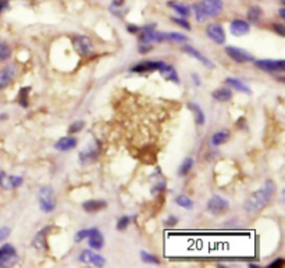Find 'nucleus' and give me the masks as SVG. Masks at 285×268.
<instances>
[{
	"label": "nucleus",
	"instance_id": "14",
	"mask_svg": "<svg viewBox=\"0 0 285 268\" xmlns=\"http://www.w3.org/2000/svg\"><path fill=\"white\" fill-rule=\"evenodd\" d=\"M16 74H17V67L14 64H10L0 71V90L10 85L16 77Z\"/></svg>",
	"mask_w": 285,
	"mask_h": 268
},
{
	"label": "nucleus",
	"instance_id": "16",
	"mask_svg": "<svg viewBox=\"0 0 285 268\" xmlns=\"http://www.w3.org/2000/svg\"><path fill=\"white\" fill-rule=\"evenodd\" d=\"M182 52H185V53H188L189 56H192L194 58L199 60V61H200L205 67L214 68V63H213V61H210L206 56H203L199 50H196L195 48H192L191 45H184V46H182Z\"/></svg>",
	"mask_w": 285,
	"mask_h": 268
},
{
	"label": "nucleus",
	"instance_id": "44",
	"mask_svg": "<svg viewBox=\"0 0 285 268\" xmlns=\"http://www.w3.org/2000/svg\"><path fill=\"white\" fill-rule=\"evenodd\" d=\"M9 235H10V228H7V227L0 228V242H3Z\"/></svg>",
	"mask_w": 285,
	"mask_h": 268
},
{
	"label": "nucleus",
	"instance_id": "54",
	"mask_svg": "<svg viewBox=\"0 0 285 268\" xmlns=\"http://www.w3.org/2000/svg\"><path fill=\"white\" fill-rule=\"evenodd\" d=\"M217 267H220V268H226L227 266H224V264H218V266H217Z\"/></svg>",
	"mask_w": 285,
	"mask_h": 268
},
{
	"label": "nucleus",
	"instance_id": "21",
	"mask_svg": "<svg viewBox=\"0 0 285 268\" xmlns=\"http://www.w3.org/2000/svg\"><path fill=\"white\" fill-rule=\"evenodd\" d=\"M212 97H213L216 102L226 103V102H230V100H231L232 92H231L228 88H218V89H214V90L212 92Z\"/></svg>",
	"mask_w": 285,
	"mask_h": 268
},
{
	"label": "nucleus",
	"instance_id": "24",
	"mask_svg": "<svg viewBox=\"0 0 285 268\" xmlns=\"http://www.w3.org/2000/svg\"><path fill=\"white\" fill-rule=\"evenodd\" d=\"M226 84L227 85H230L231 88L236 89V90H239V92H244V93H246V95H250V93H252L250 88L248 87L246 84H244L241 79H238V78H232V77L226 78Z\"/></svg>",
	"mask_w": 285,
	"mask_h": 268
},
{
	"label": "nucleus",
	"instance_id": "37",
	"mask_svg": "<svg viewBox=\"0 0 285 268\" xmlns=\"http://www.w3.org/2000/svg\"><path fill=\"white\" fill-rule=\"evenodd\" d=\"M84 126H85V123H84V121H75V123H72V124L69 126V134H78V132H81V131L84 129Z\"/></svg>",
	"mask_w": 285,
	"mask_h": 268
},
{
	"label": "nucleus",
	"instance_id": "48",
	"mask_svg": "<svg viewBox=\"0 0 285 268\" xmlns=\"http://www.w3.org/2000/svg\"><path fill=\"white\" fill-rule=\"evenodd\" d=\"M191 77H192V81H194V84H195L196 87H199V85H200V79H199V75L194 72V74H192Z\"/></svg>",
	"mask_w": 285,
	"mask_h": 268
},
{
	"label": "nucleus",
	"instance_id": "52",
	"mask_svg": "<svg viewBox=\"0 0 285 268\" xmlns=\"http://www.w3.org/2000/svg\"><path fill=\"white\" fill-rule=\"evenodd\" d=\"M249 267H250V268H259L260 266H259V264H252V263H250V264H249Z\"/></svg>",
	"mask_w": 285,
	"mask_h": 268
},
{
	"label": "nucleus",
	"instance_id": "36",
	"mask_svg": "<svg viewBox=\"0 0 285 268\" xmlns=\"http://www.w3.org/2000/svg\"><path fill=\"white\" fill-rule=\"evenodd\" d=\"M98 228H88V230H81L75 233V242H82L84 239H88L89 236Z\"/></svg>",
	"mask_w": 285,
	"mask_h": 268
},
{
	"label": "nucleus",
	"instance_id": "55",
	"mask_svg": "<svg viewBox=\"0 0 285 268\" xmlns=\"http://www.w3.org/2000/svg\"><path fill=\"white\" fill-rule=\"evenodd\" d=\"M280 1H281V3H283V4H284V3H285V0H280Z\"/></svg>",
	"mask_w": 285,
	"mask_h": 268
},
{
	"label": "nucleus",
	"instance_id": "38",
	"mask_svg": "<svg viewBox=\"0 0 285 268\" xmlns=\"http://www.w3.org/2000/svg\"><path fill=\"white\" fill-rule=\"evenodd\" d=\"M129 222H131V218H129L128 215H123V217L117 221L116 228H117L118 231H125L128 228V225H129Z\"/></svg>",
	"mask_w": 285,
	"mask_h": 268
},
{
	"label": "nucleus",
	"instance_id": "42",
	"mask_svg": "<svg viewBox=\"0 0 285 268\" xmlns=\"http://www.w3.org/2000/svg\"><path fill=\"white\" fill-rule=\"evenodd\" d=\"M273 29H274L275 34H278L280 36H285L284 24H281V22H274V24H273Z\"/></svg>",
	"mask_w": 285,
	"mask_h": 268
},
{
	"label": "nucleus",
	"instance_id": "45",
	"mask_svg": "<svg viewBox=\"0 0 285 268\" xmlns=\"http://www.w3.org/2000/svg\"><path fill=\"white\" fill-rule=\"evenodd\" d=\"M178 222L177 217H174V215H170L167 220L164 221V224H166V227H176Z\"/></svg>",
	"mask_w": 285,
	"mask_h": 268
},
{
	"label": "nucleus",
	"instance_id": "35",
	"mask_svg": "<svg viewBox=\"0 0 285 268\" xmlns=\"http://www.w3.org/2000/svg\"><path fill=\"white\" fill-rule=\"evenodd\" d=\"M10 56H11L10 46H9L6 42L0 40V60H1V61H6L7 58H10Z\"/></svg>",
	"mask_w": 285,
	"mask_h": 268
},
{
	"label": "nucleus",
	"instance_id": "8",
	"mask_svg": "<svg viewBox=\"0 0 285 268\" xmlns=\"http://www.w3.org/2000/svg\"><path fill=\"white\" fill-rule=\"evenodd\" d=\"M207 38L212 39L216 45H224L226 43V31L223 28L221 24L212 22L209 24L206 28Z\"/></svg>",
	"mask_w": 285,
	"mask_h": 268
},
{
	"label": "nucleus",
	"instance_id": "23",
	"mask_svg": "<svg viewBox=\"0 0 285 268\" xmlns=\"http://www.w3.org/2000/svg\"><path fill=\"white\" fill-rule=\"evenodd\" d=\"M88 245L90 246V249L95 250H100L103 248V245H105V238H103V235H102L100 231L96 230L90 236H89Z\"/></svg>",
	"mask_w": 285,
	"mask_h": 268
},
{
	"label": "nucleus",
	"instance_id": "30",
	"mask_svg": "<svg viewBox=\"0 0 285 268\" xmlns=\"http://www.w3.org/2000/svg\"><path fill=\"white\" fill-rule=\"evenodd\" d=\"M192 167H194V159L192 157H187L181 165H179V168H178V175L179 177H185L188 175V173L192 170Z\"/></svg>",
	"mask_w": 285,
	"mask_h": 268
},
{
	"label": "nucleus",
	"instance_id": "33",
	"mask_svg": "<svg viewBox=\"0 0 285 268\" xmlns=\"http://www.w3.org/2000/svg\"><path fill=\"white\" fill-rule=\"evenodd\" d=\"M141 259H142V261L145 264H153V266H159L160 264V260L155 254H150V253L145 251V250L141 251Z\"/></svg>",
	"mask_w": 285,
	"mask_h": 268
},
{
	"label": "nucleus",
	"instance_id": "11",
	"mask_svg": "<svg viewBox=\"0 0 285 268\" xmlns=\"http://www.w3.org/2000/svg\"><path fill=\"white\" fill-rule=\"evenodd\" d=\"M164 64H166L164 61H142V63H138L137 66L131 68V72H134V74L155 72V71H160Z\"/></svg>",
	"mask_w": 285,
	"mask_h": 268
},
{
	"label": "nucleus",
	"instance_id": "51",
	"mask_svg": "<svg viewBox=\"0 0 285 268\" xmlns=\"http://www.w3.org/2000/svg\"><path fill=\"white\" fill-rule=\"evenodd\" d=\"M278 14H280V18L281 19L285 18V9L284 7H281V9L278 10Z\"/></svg>",
	"mask_w": 285,
	"mask_h": 268
},
{
	"label": "nucleus",
	"instance_id": "32",
	"mask_svg": "<svg viewBox=\"0 0 285 268\" xmlns=\"http://www.w3.org/2000/svg\"><path fill=\"white\" fill-rule=\"evenodd\" d=\"M176 203H177L179 207L185 209V210H192L194 209V201L191 200L188 196L185 195H179L176 197Z\"/></svg>",
	"mask_w": 285,
	"mask_h": 268
},
{
	"label": "nucleus",
	"instance_id": "17",
	"mask_svg": "<svg viewBox=\"0 0 285 268\" xmlns=\"http://www.w3.org/2000/svg\"><path fill=\"white\" fill-rule=\"evenodd\" d=\"M107 207V203L105 200H100V199H90L82 203V209L87 211V213H98V211L103 210Z\"/></svg>",
	"mask_w": 285,
	"mask_h": 268
},
{
	"label": "nucleus",
	"instance_id": "43",
	"mask_svg": "<svg viewBox=\"0 0 285 268\" xmlns=\"http://www.w3.org/2000/svg\"><path fill=\"white\" fill-rule=\"evenodd\" d=\"M284 266V259H275L273 263H270L267 267L268 268H281Z\"/></svg>",
	"mask_w": 285,
	"mask_h": 268
},
{
	"label": "nucleus",
	"instance_id": "12",
	"mask_svg": "<svg viewBox=\"0 0 285 268\" xmlns=\"http://www.w3.org/2000/svg\"><path fill=\"white\" fill-rule=\"evenodd\" d=\"M99 152H100V146H99V142L95 141V143L88 144V146L79 153V161H81V164L93 163V161L98 159Z\"/></svg>",
	"mask_w": 285,
	"mask_h": 268
},
{
	"label": "nucleus",
	"instance_id": "18",
	"mask_svg": "<svg viewBox=\"0 0 285 268\" xmlns=\"http://www.w3.org/2000/svg\"><path fill=\"white\" fill-rule=\"evenodd\" d=\"M53 230L52 227H45L43 230H40L35 239H34V246L38 250H45L48 249V242H46V236H48V232Z\"/></svg>",
	"mask_w": 285,
	"mask_h": 268
},
{
	"label": "nucleus",
	"instance_id": "10",
	"mask_svg": "<svg viewBox=\"0 0 285 268\" xmlns=\"http://www.w3.org/2000/svg\"><path fill=\"white\" fill-rule=\"evenodd\" d=\"M79 261L85 263V264H92L95 267H105L106 266V259L103 256H100L98 253L92 251V250H82L79 254Z\"/></svg>",
	"mask_w": 285,
	"mask_h": 268
},
{
	"label": "nucleus",
	"instance_id": "25",
	"mask_svg": "<svg viewBox=\"0 0 285 268\" xmlns=\"http://www.w3.org/2000/svg\"><path fill=\"white\" fill-rule=\"evenodd\" d=\"M188 108H189V110H192V113H194V115H195V123H196L197 125L205 124V121H206V117H205L203 110L200 108V106L196 105V103H192V102H189V103H188Z\"/></svg>",
	"mask_w": 285,
	"mask_h": 268
},
{
	"label": "nucleus",
	"instance_id": "49",
	"mask_svg": "<svg viewBox=\"0 0 285 268\" xmlns=\"http://www.w3.org/2000/svg\"><path fill=\"white\" fill-rule=\"evenodd\" d=\"M4 181H6V173L4 171H0V186L1 188L4 186Z\"/></svg>",
	"mask_w": 285,
	"mask_h": 268
},
{
	"label": "nucleus",
	"instance_id": "13",
	"mask_svg": "<svg viewBox=\"0 0 285 268\" xmlns=\"http://www.w3.org/2000/svg\"><path fill=\"white\" fill-rule=\"evenodd\" d=\"M230 31L234 36H244L250 32V24L245 19L235 18L230 24Z\"/></svg>",
	"mask_w": 285,
	"mask_h": 268
},
{
	"label": "nucleus",
	"instance_id": "27",
	"mask_svg": "<svg viewBox=\"0 0 285 268\" xmlns=\"http://www.w3.org/2000/svg\"><path fill=\"white\" fill-rule=\"evenodd\" d=\"M262 14H263V11L262 9L259 7V6H252V7H249L248 9V14H246V17H248V22L249 24H257L260 18H262Z\"/></svg>",
	"mask_w": 285,
	"mask_h": 268
},
{
	"label": "nucleus",
	"instance_id": "50",
	"mask_svg": "<svg viewBox=\"0 0 285 268\" xmlns=\"http://www.w3.org/2000/svg\"><path fill=\"white\" fill-rule=\"evenodd\" d=\"M244 124H245V118H244V117H239L238 121H236V125H238V126H242Z\"/></svg>",
	"mask_w": 285,
	"mask_h": 268
},
{
	"label": "nucleus",
	"instance_id": "9",
	"mask_svg": "<svg viewBox=\"0 0 285 268\" xmlns=\"http://www.w3.org/2000/svg\"><path fill=\"white\" fill-rule=\"evenodd\" d=\"M230 209V201L226 200L224 197L218 196V195H214L210 197V200L207 201V210L210 211L212 214H223L226 213L227 210Z\"/></svg>",
	"mask_w": 285,
	"mask_h": 268
},
{
	"label": "nucleus",
	"instance_id": "26",
	"mask_svg": "<svg viewBox=\"0 0 285 268\" xmlns=\"http://www.w3.org/2000/svg\"><path fill=\"white\" fill-rule=\"evenodd\" d=\"M228 139H230V131L223 129V131H217L216 134H213L212 139H210V143L212 146H220V144L226 143Z\"/></svg>",
	"mask_w": 285,
	"mask_h": 268
},
{
	"label": "nucleus",
	"instance_id": "34",
	"mask_svg": "<svg viewBox=\"0 0 285 268\" xmlns=\"http://www.w3.org/2000/svg\"><path fill=\"white\" fill-rule=\"evenodd\" d=\"M192 10L195 11V18H196L197 22H205L207 19L206 14H205V11L202 9V6H200V3H195L194 6H192Z\"/></svg>",
	"mask_w": 285,
	"mask_h": 268
},
{
	"label": "nucleus",
	"instance_id": "3",
	"mask_svg": "<svg viewBox=\"0 0 285 268\" xmlns=\"http://www.w3.org/2000/svg\"><path fill=\"white\" fill-rule=\"evenodd\" d=\"M18 263L17 250L9 243L3 245L0 248V267H11Z\"/></svg>",
	"mask_w": 285,
	"mask_h": 268
},
{
	"label": "nucleus",
	"instance_id": "7",
	"mask_svg": "<svg viewBox=\"0 0 285 268\" xmlns=\"http://www.w3.org/2000/svg\"><path fill=\"white\" fill-rule=\"evenodd\" d=\"M255 66L259 70H263L267 72H283L285 71L284 60H255Z\"/></svg>",
	"mask_w": 285,
	"mask_h": 268
},
{
	"label": "nucleus",
	"instance_id": "47",
	"mask_svg": "<svg viewBox=\"0 0 285 268\" xmlns=\"http://www.w3.org/2000/svg\"><path fill=\"white\" fill-rule=\"evenodd\" d=\"M9 7V0H0V13Z\"/></svg>",
	"mask_w": 285,
	"mask_h": 268
},
{
	"label": "nucleus",
	"instance_id": "4",
	"mask_svg": "<svg viewBox=\"0 0 285 268\" xmlns=\"http://www.w3.org/2000/svg\"><path fill=\"white\" fill-rule=\"evenodd\" d=\"M226 54L238 64H246V63H253L255 61V57L249 52H246L244 49L234 48V46H227Z\"/></svg>",
	"mask_w": 285,
	"mask_h": 268
},
{
	"label": "nucleus",
	"instance_id": "5",
	"mask_svg": "<svg viewBox=\"0 0 285 268\" xmlns=\"http://www.w3.org/2000/svg\"><path fill=\"white\" fill-rule=\"evenodd\" d=\"M72 43H74V48H75L79 56H84L85 57V56L92 54V52H93V43L85 35H77V36H74L72 38Z\"/></svg>",
	"mask_w": 285,
	"mask_h": 268
},
{
	"label": "nucleus",
	"instance_id": "46",
	"mask_svg": "<svg viewBox=\"0 0 285 268\" xmlns=\"http://www.w3.org/2000/svg\"><path fill=\"white\" fill-rule=\"evenodd\" d=\"M127 31L129 34H138V32H139V27L135 25V24H128Z\"/></svg>",
	"mask_w": 285,
	"mask_h": 268
},
{
	"label": "nucleus",
	"instance_id": "6",
	"mask_svg": "<svg viewBox=\"0 0 285 268\" xmlns=\"http://www.w3.org/2000/svg\"><path fill=\"white\" fill-rule=\"evenodd\" d=\"M200 6L205 11L206 17L209 18H213V17H217L223 13L224 10V1L223 0H202L200 1Z\"/></svg>",
	"mask_w": 285,
	"mask_h": 268
},
{
	"label": "nucleus",
	"instance_id": "28",
	"mask_svg": "<svg viewBox=\"0 0 285 268\" xmlns=\"http://www.w3.org/2000/svg\"><path fill=\"white\" fill-rule=\"evenodd\" d=\"M24 179L21 177L17 175H11V177H6V181H4V189H17L22 185Z\"/></svg>",
	"mask_w": 285,
	"mask_h": 268
},
{
	"label": "nucleus",
	"instance_id": "31",
	"mask_svg": "<svg viewBox=\"0 0 285 268\" xmlns=\"http://www.w3.org/2000/svg\"><path fill=\"white\" fill-rule=\"evenodd\" d=\"M166 40L178 42V43H187L188 36L185 34H179V32H166Z\"/></svg>",
	"mask_w": 285,
	"mask_h": 268
},
{
	"label": "nucleus",
	"instance_id": "29",
	"mask_svg": "<svg viewBox=\"0 0 285 268\" xmlns=\"http://www.w3.org/2000/svg\"><path fill=\"white\" fill-rule=\"evenodd\" d=\"M30 92H31V87H25L21 89L20 92H18V97H17V102H18V105L21 107H28L30 105Z\"/></svg>",
	"mask_w": 285,
	"mask_h": 268
},
{
	"label": "nucleus",
	"instance_id": "40",
	"mask_svg": "<svg viewBox=\"0 0 285 268\" xmlns=\"http://www.w3.org/2000/svg\"><path fill=\"white\" fill-rule=\"evenodd\" d=\"M166 189V181H160L158 182L153 188H152V195H159V193H163Z\"/></svg>",
	"mask_w": 285,
	"mask_h": 268
},
{
	"label": "nucleus",
	"instance_id": "2",
	"mask_svg": "<svg viewBox=\"0 0 285 268\" xmlns=\"http://www.w3.org/2000/svg\"><path fill=\"white\" fill-rule=\"evenodd\" d=\"M38 201H39L40 210L43 213H52L56 209V197L54 192L50 186H40L38 189Z\"/></svg>",
	"mask_w": 285,
	"mask_h": 268
},
{
	"label": "nucleus",
	"instance_id": "53",
	"mask_svg": "<svg viewBox=\"0 0 285 268\" xmlns=\"http://www.w3.org/2000/svg\"><path fill=\"white\" fill-rule=\"evenodd\" d=\"M7 118V115L6 114H0V120H6Z\"/></svg>",
	"mask_w": 285,
	"mask_h": 268
},
{
	"label": "nucleus",
	"instance_id": "22",
	"mask_svg": "<svg viewBox=\"0 0 285 268\" xmlns=\"http://www.w3.org/2000/svg\"><path fill=\"white\" fill-rule=\"evenodd\" d=\"M167 6L170 9H173L176 13H177L179 17H184V18H187L189 17V14H191V7H188L185 6L184 3H179V1H173V0H170L167 1Z\"/></svg>",
	"mask_w": 285,
	"mask_h": 268
},
{
	"label": "nucleus",
	"instance_id": "39",
	"mask_svg": "<svg viewBox=\"0 0 285 268\" xmlns=\"http://www.w3.org/2000/svg\"><path fill=\"white\" fill-rule=\"evenodd\" d=\"M171 21L174 22V24H177L179 27H182V28H185L187 31L191 29V25H189V22L187 21V18H184V17H173Z\"/></svg>",
	"mask_w": 285,
	"mask_h": 268
},
{
	"label": "nucleus",
	"instance_id": "15",
	"mask_svg": "<svg viewBox=\"0 0 285 268\" xmlns=\"http://www.w3.org/2000/svg\"><path fill=\"white\" fill-rule=\"evenodd\" d=\"M77 143H78L77 138L69 135V136L60 138L59 141L54 143V149L59 150V152H70V150H72L74 147H77Z\"/></svg>",
	"mask_w": 285,
	"mask_h": 268
},
{
	"label": "nucleus",
	"instance_id": "20",
	"mask_svg": "<svg viewBox=\"0 0 285 268\" xmlns=\"http://www.w3.org/2000/svg\"><path fill=\"white\" fill-rule=\"evenodd\" d=\"M160 72V75L163 78H166L167 81H171V82H174V84H179V77H178V72L176 71V68L173 67L171 64H164L163 68L159 71Z\"/></svg>",
	"mask_w": 285,
	"mask_h": 268
},
{
	"label": "nucleus",
	"instance_id": "1",
	"mask_svg": "<svg viewBox=\"0 0 285 268\" xmlns=\"http://www.w3.org/2000/svg\"><path fill=\"white\" fill-rule=\"evenodd\" d=\"M274 193L275 182L273 179H266L265 183L246 199L245 206H244L245 211H248L249 214L262 211L270 203L271 197L274 196Z\"/></svg>",
	"mask_w": 285,
	"mask_h": 268
},
{
	"label": "nucleus",
	"instance_id": "19",
	"mask_svg": "<svg viewBox=\"0 0 285 268\" xmlns=\"http://www.w3.org/2000/svg\"><path fill=\"white\" fill-rule=\"evenodd\" d=\"M110 13L118 18H123L128 13V7H125V0H113L110 4Z\"/></svg>",
	"mask_w": 285,
	"mask_h": 268
},
{
	"label": "nucleus",
	"instance_id": "41",
	"mask_svg": "<svg viewBox=\"0 0 285 268\" xmlns=\"http://www.w3.org/2000/svg\"><path fill=\"white\" fill-rule=\"evenodd\" d=\"M152 49H153V45H152V43H139L138 52H139L141 54H148L149 52H152Z\"/></svg>",
	"mask_w": 285,
	"mask_h": 268
}]
</instances>
